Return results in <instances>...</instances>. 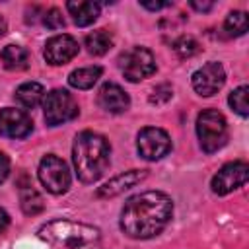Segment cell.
<instances>
[{
  "instance_id": "obj_29",
  "label": "cell",
  "mask_w": 249,
  "mask_h": 249,
  "mask_svg": "<svg viewBox=\"0 0 249 249\" xmlns=\"http://www.w3.org/2000/svg\"><path fill=\"white\" fill-rule=\"evenodd\" d=\"M8 224H10V216L4 208H0V231H4L8 228Z\"/></svg>"
},
{
  "instance_id": "obj_8",
  "label": "cell",
  "mask_w": 249,
  "mask_h": 249,
  "mask_svg": "<svg viewBox=\"0 0 249 249\" xmlns=\"http://www.w3.org/2000/svg\"><path fill=\"white\" fill-rule=\"evenodd\" d=\"M136 150L140 158L148 161H156L171 152V138L163 128L146 126L136 136Z\"/></svg>"
},
{
  "instance_id": "obj_28",
  "label": "cell",
  "mask_w": 249,
  "mask_h": 249,
  "mask_svg": "<svg viewBox=\"0 0 249 249\" xmlns=\"http://www.w3.org/2000/svg\"><path fill=\"white\" fill-rule=\"evenodd\" d=\"M191 6H193L195 10H198V12H208V10H212L214 4H212V2H202V4H200V2H191Z\"/></svg>"
},
{
  "instance_id": "obj_6",
  "label": "cell",
  "mask_w": 249,
  "mask_h": 249,
  "mask_svg": "<svg viewBox=\"0 0 249 249\" xmlns=\"http://www.w3.org/2000/svg\"><path fill=\"white\" fill-rule=\"evenodd\" d=\"M119 68L128 82H140L156 72V56L146 47H130L119 56Z\"/></svg>"
},
{
  "instance_id": "obj_19",
  "label": "cell",
  "mask_w": 249,
  "mask_h": 249,
  "mask_svg": "<svg viewBox=\"0 0 249 249\" xmlns=\"http://www.w3.org/2000/svg\"><path fill=\"white\" fill-rule=\"evenodd\" d=\"M113 47V35L107 29H97L89 35H86V49L89 54L101 56Z\"/></svg>"
},
{
  "instance_id": "obj_23",
  "label": "cell",
  "mask_w": 249,
  "mask_h": 249,
  "mask_svg": "<svg viewBox=\"0 0 249 249\" xmlns=\"http://www.w3.org/2000/svg\"><path fill=\"white\" fill-rule=\"evenodd\" d=\"M175 51H177V54L179 56H193L195 53H198V43L193 39V37H181L177 43H175V47H173Z\"/></svg>"
},
{
  "instance_id": "obj_11",
  "label": "cell",
  "mask_w": 249,
  "mask_h": 249,
  "mask_svg": "<svg viewBox=\"0 0 249 249\" xmlns=\"http://www.w3.org/2000/svg\"><path fill=\"white\" fill-rule=\"evenodd\" d=\"M33 130V121L23 109L4 107L0 111V134L6 138H25Z\"/></svg>"
},
{
  "instance_id": "obj_14",
  "label": "cell",
  "mask_w": 249,
  "mask_h": 249,
  "mask_svg": "<svg viewBox=\"0 0 249 249\" xmlns=\"http://www.w3.org/2000/svg\"><path fill=\"white\" fill-rule=\"evenodd\" d=\"M148 175L146 169H130V171H124V173H119L115 175L113 179H109L103 187L97 189V196L101 198H107V196H117L121 193H124L126 189L134 187L136 183L144 181Z\"/></svg>"
},
{
  "instance_id": "obj_10",
  "label": "cell",
  "mask_w": 249,
  "mask_h": 249,
  "mask_svg": "<svg viewBox=\"0 0 249 249\" xmlns=\"http://www.w3.org/2000/svg\"><path fill=\"white\" fill-rule=\"evenodd\" d=\"M193 88L198 95H204V97H210L214 95L226 82V72H224V66L220 62H206L204 66H200L193 78Z\"/></svg>"
},
{
  "instance_id": "obj_21",
  "label": "cell",
  "mask_w": 249,
  "mask_h": 249,
  "mask_svg": "<svg viewBox=\"0 0 249 249\" xmlns=\"http://www.w3.org/2000/svg\"><path fill=\"white\" fill-rule=\"evenodd\" d=\"M247 14L241 12V10H235V12H230L226 21H224V29L228 31V35L231 37H239V35H245L247 31Z\"/></svg>"
},
{
  "instance_id": "obj_16",
  "label": "cell",
  "mask_w": 249,
  "mask_h": 249,
  "mask_svg": "<svg viewBox=\"0 0 249 249\" xmlns=\"http://www.w3.org/2000/svg\"><path fill=\"white\" fill-rule=\"evenodd\" d=\"M0 62L6 70H25L29 64V53L21 45H6L0 53Z\"/></svg>"
},
{
  "instance_id": "obj_25",
  "label": "cell",
  "mask_w": 249,
  "mask_h": 249,
  "mask_svg": "<svg viewBox=\"0 0 249 249\" xmlns=\"http://www.w3.org/2000/svg\"><path fill=\"white\" fill-rule=\"evenodd\" d=\"M171 95H173L171 86H169V84H161V86H158V88L154 89V93L150 95V103H156V105L165 103V101L171 99Z\"/></svg>"
},
{
  "instance_id": "obj_5",
  "label": "cell",
  "mask_w": 249,
  "mask_h": 249,
  "mask_svg": "<svg viewBox=\"0 0 249 249\" xmlns=\"http://www.w3.org/2000/svg\"><path fill=\"white\" fill-rule=\"evenodd\" d=\"M78 113H80L78 103H76L74 95L66 89H53L43 99V115H45V123L49 126L64 124V123L76 119Z\"/></svg>"
},
{
  "instance_id": "obj_17",
  "label": "cell",
  "mask_w": 249,
  "mask_h": 249,
  "mask_svg": "<svg viewBox=\"0 0 249 249\" xmlns=\"http://www.w3.org/2000/svg\"><path fill=\"white\" fill-rule=\"evenodd\" d=\"M43 99H45V88L37 82H25L16 89V101L25 109L37 107Z\"/></svg>"
},
{
  "instance_id": "obj_13",
  "label": "cell",
  "mask_w": 249,
  "mask_h": 249,
  "mask_svg": "<svg viewBox=\"0 0 249 249\" xmlns=\"http://www.w3.org/2000/svg\"><path fill=\"white\" fill-rule=\"evenodd\" d=\"M97 105L107 113L119 115V113H124L130 107V97L119 84L107 82L97 91Z\"/></svg>"
},
{
  "instance_id": "obj_18",
  "label": "cell",
  "mask_w": 249,
  "mask_h": 249,
  "mask_svg": "<svg viewBox=\"0 0 249 249\" xmlns=\"http://www.w3.org/2000/svg\"><path fill=\"white\" fill-rule=\"evenodd\" d=\"M101 66H86V68H78L74 72H70L68 76V84L76 89H89L93 88V84L101 78Z\"/></svg>"
},
{
  "instance_id": "obj_27",
  "label": "cell",
  "mask_w": 249,
  "mask_h": 249,
  "mask_svg": "<svg viewBox=\"0 0 249 249\" xmlns=\"http://www.w3.org/2000/svg\"><path fill=\"white\" fill-rule=\"evenodd\" d=\"M140 6L146 10H161V8L171 6V2H140Z\"/></svg>"
},
{
  "instance_id": "obj_3",
  "label": "cell",
  "mask_w": 249,
  "mask_h": 249,
  "mask_svg": "<svg viewBox=\"0 0 249 249\" xmlns=\"http://www.w3.org/2000/svg\"><path fill=\"white\" fill-rule=\"evenodd\" d=\"M51 249H101V231L74 220H51L37 230Z\"/></svg>"
},
{
  "instance_id": "obj_26",
  "label": "cell",
  "mask_w": 249,
  "mask_h": 249,
  "mask_svg": "<svg viewBox=\"0 0 249 249\" xmlns=\"http://www.w3.org/2000/svg\"><path fill=\"white\" fill-rule=\"evenodd\" d=\"M8 173H10V160H8V156L4 152H0V183L6 181Z\"/></svg>"
},
{
  "instance_id": "obj_15",
  "label": "cell",
  "mask_w": 249,
  "mask_h": 249,
  "mask_svg": "<svg viewBox=\"0 0 249 249\" xmlns=\"http://www.w3.org/2000/svg\"><path fill=\"white\" fill-rule=\"evenodd\" d=\"M66 10L70 12L76 25L86 27L97 19L101 6L95 2H88V0H78V2H66Z\"/></svg>"
},
{
  "instance_id": "obj_2",
  "label": "cell",
  "mask_w": 249,
  "mask_h": 249,
  "mask_svg": "<svg viewBox=\"0 0 249 249\" xmlns=\"http://www.w3.org/2000/svg\"><path fill=\"white\" fill-rule=\"evenodd\" d=\"M111 146L109 140L93 130L76 134L72 146V163L82 183H95L109 167Z\"/></svg>"
},
{
  "instance_id": "obj_24",
  "label": "cell",
  "mask_w": 249,
  "mask_h": 249,
  "mask_svg": "<svg viewBox=\"0 0 249 249\" xmlns=\"http://www.w3.org/2000/svg\"><path fill=\"white\" fill-rule=\"evenodd\" d=\"M43 23L49 27V29H62L64 27V18H62V12L58 8H51L43 14Z\"/></svg>"
},
{
  "instance_id": "obj_20",
  "label": "cell",
  "mask_w": 249,
  "mask_h": 249,
  "mask_svg": "<svg viewBox=\"0 0 249 249\" xmlns=\"http://www.w3.org/2000/svg\"><path fill=\"white\" fill-rule=\"evenodd\" d=\"M19 204H21V210L25 214H31V216L33 214H39L43 210V206H45L43 196L31 185H23L19 189Z\"/></svg>"
},
{
  "instance_id": "obj_9",
  "label": "cell",
  "mask_w": 249,
  "mask_h": 249,
  "mask_svg": "<svg viewBox=\"0 0 249 249\" xmlns=\"http://www.w3.org/2000/svg\"><path fill=\"white\" fill-rule=\"evenodd\" d=\"M247 177H249V165H247V161H243V160L230 161V163L222 165L220 171L212 177V181H210L212 193L224 196V195L239 189L241 185H245Z\"/></svg>"
},
{
  "instance_id": "obj_7",
  "label": "cell",
  "mask_w": 249,
  "mask_h": 249,
  "mask_svg": "<svg viewBox=\"0 0 249 249\" xmlns=\"http://www.w3.org/2000/svg\"><path fill=\"white\" fill-rule=\"evenodd\" d=\"M39 181L53 195H62L70 187V169L64 160L54 154H47L39 161Z\"/></svg>"
},
{
  "instance_id": "obj_12",
  "label": "cell",
  "mask_w": 249,
  "mask_h": 249,
  "mask_svg": "<svg viewBox=\"0 0 249 249\" xmlns=\"http://www.w3.org/2000/svg\"><path fill=\"white\" fill-rule=\"evenodd\" d=\"M43 54H45V60L49 64H54V66L66 64L68 60H72L78 54V41L66 33L54 35L45 43Z\"/></svg>"
},
{
  "instance_id": "obj_4",
  "label": "cell",
  "mask_w": 249,
  "mask_h": 249,
  "mask_svg": "<svg viewBox=\"0 0 249 249\" xmlns=\"http://www.w3.org/2000/svg\"><path fill=\"white\" fill-rule=\"evenodd\" d=\"M196 136L206 154L218 152L228 142V123L216 109H204L196 117Z\"/></svg>"
},
{
  "instance_id": "obj_1",
  "label": "cell",
  "mask_w": 249,
  "mask_h": 249,
  "mask_svg": "<svg viewBox=\"0 0 249 249\" xmlns=\"http://www.w3.org/2000/svg\"><path fill=\"white\" fill-rule=\"evenodd\" d=\"M171 216L173 200L161 191H146L124 202L119 226L132 239H150L169 224Z\"/></svg>"
},
{
  "instance_id": "obj_22",
  "label": "cell",
  "mask_w": 249,
  "mask_h": 249,
  "mask_svg": "<svg viewBox=\"0 0 249 249\" xmlns=\"http://www.w3.org/2000/svg\"><path fill=\"white\" fill-rule=\"evenodd\" d=\"M247 93H249V88H247V86H239V88H235V89L230 93V97H228L230 107H231L239 117H243V119L249 115V101H247Z\"/></svg>"
},
{
  "instance_id": "obj_30",
  "label": "cell",
  "mask_w": 249,
  "mask_h": 249,
  "mask_svg": "<svg viewBox=\"0 0 249 249\" xmlns=\"http://www.w3.org/2000/svg\"><path fill=\"white\" fill-rule=\"evenodd\" d=\"M6 29H8V23H6V19L0 16V35H4V33H6Z\"/></svg>"
}]
</instances>
